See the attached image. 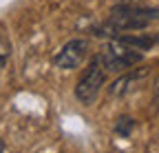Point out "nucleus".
Returning <instances> with one entry per match:
<instances>
[{"label": "nucleus", "instance_id": "obj_1", "mask_svg": "<svg viewBox=\"0 0 159 153\" xmlns=\"http://www.w3.org/2000/svg\"><path fill=\"white\" fill-rule=\"evenodd\" d=\"M159 20V9L137 7V5H119L111 11V16L95 29L99 38H115L124 31H139Z\"/></svg>", "mask_w": 159, "mask_h": 153}, {"label": "nucleus", "instance_id": "obj_2", "mask_svg": "<svg viewBox=\"0 0 159 153\" xmlns=\"http://www.w3.org/2000/svg\"><path fill=\"white\" fill-rule=\"evenodd\" d=\"M104 80H106V67L99 58V53L89 62L84 75L77 80V87H75V98L82 102V104H91L95 102L99 89L104 87Z\"/></svg>", "mask_w": 159, "mask_h": 153}, {"label": "nucleus", "instance_id": "obj_3", "mask_svg": "<svg viewBox=\"0 0 159 153\" xmlns=\"http://www.w3.org/2000/svg\"><path fill=\"white\" fill-rule=\"evenodd\" d=\"M99 58H102L106 71H126L142 60V53H139V49H133L126 42L113 38L108 47L99 53Z\"/></svg>", "mask_w": 159, "mask_h": 153}, {"label": "nucleus", "instance_id": "obj_4", "mask_svg": "<svg viewBox=\"0 0 159 153\" xmlns=\"http://www.w3.org/2000/svg\"><path fill=\"white\" fill-rule=\"evenodd\" d=\"M89 55V42L82 38L69 40L62 49L53 55V65L57 69H77Z\"/></svg>", "mask_w": 159, "mask_h": 153}, {"label": "nucleus", "instance_id": "obj_5", "mask_svg": "<svg viewBox=\"0 0 159 153\" xmlns=\"http://www.w3.org/2000/svg\"><path fill=\"white\" fill-rule=\"evenodd\" d=\"M146 75V69H142V71H133V73H126V75H122L119 80H115L113 84H111V89H108V93L113 95V98H117V95H126L130 89H133V84L139 80V78H144Z\"/></svg>", "mask_w": 159, "mask_h": 153}, {"label": "nucleus", "instance_id": "obj_6", "mask_svg": "<svg viewBox=\"0 0 159 153\" xmlns=\"http://www.w3.org/2000/svg\"><path fill=\"white\" fill-rule=\"evenodd\" d=\"M135 129V120L130 116H119L117 122H115V133H119V136H130V131Z\"/></svg>", "mask_w": 159, "mask_h": 153}, {"label": "nucleus", "instance_id": "obj_7", "mask_svg": "<svg viewBox=\"0 0 159 153\" xmlns=\"http://www.w3.org/2000/svg\"><path fill=\"white\" fill-rule=\"evenodd\" d=\"M11 58V42H9V38L0 31V67H5Z\"/></svg>", "mask_w": 159, "mask_h": 153}, {"label": "nucleus", "instance_id": "obj_8", "mask_svg": "<svg viewBox=\"0 0 159 153\" xmlns=\"http://www.w3.org/2000/svg\"><path fill=\"white\" fill-rule=\"evenodd\" d=\"M115 2H119V5H137L139 0H115Z\"/></svg>", "mask_w": 159, "mask_h": 153}, {"label": "nucleus", "instance_id": "obj_9", "mask_svg": "<svg viewBox=\"0 0 159 153\" xmlns=\"http://www.w3.org/2000/svg\"><path fill=\"white\" fill-rule=\"evenodd\" d=\"M155 98L159 100V75H157V82H155Z\"/></svg>", "mask_w": 159, "mask_h": 153}, {"label": "nucleus", "instance_id": "obj_10", "mask_svg": "<svg viewBox=\"0 0 159 153\" xmlns=\"http://www.w3.org/2000/svg\"><path fill=\"white\" fill-rule=\"evenodd\" d=\"M0 153H5V142H2V138H0Z\"/></svg>", "mask_w": 159, "mask_h": 153}]
</instances>
